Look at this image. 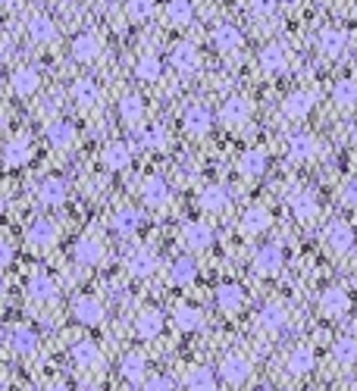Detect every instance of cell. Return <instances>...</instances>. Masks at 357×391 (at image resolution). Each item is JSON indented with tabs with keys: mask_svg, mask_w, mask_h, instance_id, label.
<instances>
[{
	"mask_svg": "<svg viewBox=\"0 0 357 391\" xmlns=\"http://www.w3.org/2000/svg\"><path fill=\"white\" fill-rule=\"evenodd\" d=\"M220 373H223L226 385H245L251 379V360L245 354H226L220 363Z\"/></svg>",
	"mask_w": 357,
	"mask_h": 391,
	"instance_id": "6da1fadb",
	"label": "cell"
},
{
	"mask_svg": "<svg viewBox=\"0 0 357 391\" xmlns=\"http://www.w3.org/2000/svg\"><path fill=\"white\" fill-rule=\"evenodd\" d=\"M288 210H292L295 219L301 222H311L316 213H320V204H316V194H311L307 188H295L292 194H288Z\"/></svg>",
	"mask_w": 357,
	"mask_h": 391,
	"instance_id": "7a4b0ae2",
	"label": "cell"
},
{
	"mask_svg": "<svg viewBox=\"0 0 357 391\" xmlns=\"http://www.w3.org/2000/svg\"><path fill=\"white\" fill-rule=\"evenodd\" d=\"M170 63H173V69L176 72H182V76H191V72L201 69V53H198V47L194 44L179 41L176 47H173V53H170Z\"/></svg>",
	"mask_w": 357,
	"mask_h": 391,
	"instance_id": "3957f363",
	"label": "cell"
},
{
	"mask_svg": "<svg viewBox=\"0 0 357 391\" xmlns=\"http://www.w3.org/2000/svg\"><path fill=\"white\" fill-rule=\"evenodd\" d=\"M348 307H351V298H348L345 288H326V291L320 294V313L329 316V320H339V316H345Z\"/></svg>",
	"mask_w": 357,
	"mask_h": 391,
	"instance_id": "277c9868",
	"label": "cell"
},
{
	"mask_svg": "<svg viewBox=\"0 0 357 391\" xmlns=\"http://www.w3.org/2000/svg\"><path fill=\"white\" fill-rule=\"evenodd\" d=\"M182 241H185L191 251H204V247L213 245V228L201 219H191V222H185V228H182Z\"/></svg>",
	"mask_w": 357,
	"mask_h": 391,
	"instance_id": "5b68a950",
	"label": "cell"
},
{
	"mask_svg": "<svg viewBox=\"0 0 357 391\" xmlns=\"http://www.w3.org/2000/svg\"><path fill=\"white\" fill-rule=\"evenodd\" d=\"M182 125H185V132H188V135L201 138V135H207V132H210L213 116H210V110H207V107L191 104V107L185 110V116H182Z\"/></svg>",
	"mask_w": 357,
	"mask_h": 391,
	"instance_id": "8992f818",
	"label": "cell"
},
{
	"mask_svg": "<svg viewBox=\"0 0 357 391\" xmlns=\"http://www.w3.org/2000/svg\"><path fill=\"white\" fill-rule=\"evenodd\" d=\"M10 88H13V94H19V97H32V94L41 88V72H38L35 66H22V69L13 72Z\"/></svg>",
	"mask_w": 357,
	"mask_h": 391,
	"instance_id": "52a82bcc",
	"label": "cell"
},
{
	"mask_svg": "<svg viewBox=\"0 0 357 391\" xmlns=\"http://www.w3.org/2000/svg\"><path fill=\"white\" fill-rule=\"evenodd\" d=\"M72 313H76L79 322H85V326H100L104 322V304H100L97 298H91V294H82V298L72 304Z\"/></svg>",
	"mask_w": 357,
	"mask_h": 391,
	"instance_id": "ba28073f",
	"label": "cell"
},
{
	"mask_svg": "<svg viewBox=\"0 0 357 391\" xmlns=\"http://www.w3.org/2000/svg\"><path fill=\"white\" fill-rule=\"evenodd\" d=\"M285 263V254H282L279 245H264L257 254H254V266H257L260 275H276Z\"/></svg>",
	"mask_w": 357,
	"mask_h": 391,
	"instance_id": "9c48e42d",
	"label": "cell"
},
{
	"mask_svg": "<svg viewBox=\"0 0 357 391\" xmlns=\"http://www.w3.org/2000/svg\"><path fill=\"white\" fill-rule=\"evenodd\" d=\"M100 50H104V41H100L97 35H91V32H82V35H76V41H72V57H76L79 63H94V60L100 57Z\"/></svg>",
	"mask_w": 357,
	"mask_h": 391,
	"instance_id": "30bf717a",
	"label": "cell"
},
{
	"mask_svg": "<svg viewBox=\"0 0 357 391\" xmlns=\"http://www.w3.org/2000/svg\"><path fill=\"white\" fill-rule=\"evenodd\" d=\"M260 69L269 72V76H282L288 69V50L282 44H267L260 50Z\"/></svg>",
	"mask_w": 357,
	"mask_h": 391,
	"instance_id": "8fae6325",
	"label": "cell"
},
{
	"mask_svg": "<svg viewBox=\"0 0 357 391\" xmlns=\"http://www.w3.org/2000/svg\"><path fill=\"white\" fill-rule=\"evenodd\" d=\"M316 153H320V144H316L314 135H292L288 138V157L295 160V163H307V160H314Z\"/></svg>",
	"mask_w": 357,
	"mask_h": 391,
	"instance_id": "7c38bea8",
	"label": "cell"
},
{
	"mask_svg": "<svg viewBox=\"0 0 357 391\" xmlns=\"http://www.w3.org/2000/svg\"><path fill=\"white\" fill-rule=\"evenodd\" d=\"M326 245L332 247L335 254L351 251V247H354V232H351V226H348V222H342V219L329 222V228H326Z\"/></svg>",
	"mask_w": 357,
	"mask_h": 391,
	"instance_id": "4fadbf2b",
	"label": "cell"
},
{
	"mask_svg": "<svg viewBox=\"0 0 357 391\" xmlns=\"http://www.w3.org/2000/svg\"><path fill=\"white\" fill-rule=\"evenodd\" d=\"M316 44H320L323 57H342L348 47V32L345 29H323L320 38H316Z\"/></svg>",
	"mask_w": 357,
	"mask_h": 391,
	"instance_id": "5bb4252c",
	"label": "cell"
},
{
	"mask_svg": "<svg viewBox=\"0 0 357 391\" xmlns=\"http://www.w3.org/2000/svg\"><path fill=\"white\" fill-rule=\"evenodd\" d=\"M251 116V104H248L245 97H238V94H235V97H229V100H223V107H220V119H223L226 125H241L245 123V119Z\"/></svg>",
	"mask_w": 357,
	"mask_h": 391,
	"instance_id": "9a60e30c",
	"label": "cell"
},
{
	"mask_svg": "<svg viewBox=\"0 0 357 391\" xmlns=\"http://www.w3.org/2000/svg\"><path fill=\"white\" fill-rule=\"evenodd\" d=\"M66 194H69V188H66V181L60 179V175H50V179H44L41 185H38V200H41L44 207L63 204Z\"/></svg>",
	"mask_w": 357,
	"mask_h": 391,
	"instance_id": "2e32d148",
	"label": "cell"
},
{
	"mask_svg": "<svg viewBox=\"0 0 357 391\" xmlns=\"http://www.w3.org/2000/svg\"><path fill=\"white\" fill-rule=\"evenodd\" d=\"M57 238H60V232H57V226H53L50 219L32 222V228H29V245H32V247L44 251V247H53V245H57Z\"/></svg>",
	"mask_w": 357,
	"mask_h": 391,
	"instance_id": "e0dca14e",
	"label": "cell"
},
{
	"mask_svg": "<svg viewBox=\"0 0 357 391\" xmlns=\"http://www.w3.org/2000/svg\"><path fill=\"white\" fill-rule=\"evenodd\" d=\"M141 198H144L147 207H163L170 200V185L160 175H151V179L141 181Z\"/></svg>",
	"mask_w": 357,
	"mask_h": 391,
	"instance_id": "ac0fdd59",
	"label": "cell"
},
{
	"mask_svg": "<svg viewBox=\"0 0 357 391\" xmlns=\"http://www.w3.org/2000/svg\"><path fill=\"white\" fill-rule=\"evenodd\" d=\"M6 341H10V348L22 357L35 354V348H38V335H35V329H29V326H13L10 332H6Z\"/></svg>",
	"mask_w": 357,
	"mask_h": 391,
	"instance_id": "d6986e66",
	"label": "cell"
},
{
	"mask_svg": "<svg viewBox=\"0 0 357 391\" xmlns=\"http://www.w3.org/2000/svg\"><path fill=\"white\" fill-rule=\"evenodd\" d=\"M129 163H132V147L126 144V141H113V144H107V151H104L107 170L123 172V170H129Z\"/></svg>",
	"mask_w": 357,
	"mask_h": 391,
	"instance_id": "ffe728a7",
	"label": "cell"
},
{
	"mask_svg": "<svg viewBox=\"0 0 357 391\" xmlns=\"http://www.w3.org/2000/svg\"><path fill=\"white\" fill-rule=\"evenodd\" d=\"M4 160H6V166H25L29 163L32 160V138L29 135H16V138L6 144Z\"/></svg>",
	"mask_w": 357,
	"mask_h": 391,
	"instance_id": "44dd1931",
	"label": "cell"
},
{
	"mask_svg": "<svg viewBox=\"0 0 357 391\" xmlns=\"http://www.w3.org/2000/svg\"><path fill=\"white\" fill-rule=\"evenodd\" d=\"M76 260L85 263V266H91V263H100L104 260V241L94 238V235H85V238L76 241Z\"/></svg>",
	"mask_w": 357,
	"mask_h": 391,
	"instance_id": "7402d4cb",
	"label": "cell"
},
{
	"mask_svg": "<svg viewBox=\"0 0 357 391\" xmlns=\"http://www.w3.org/2000/svg\"><path fill=\"white\" fill-rule=\"evenodd\" d=\"M198 204H201V210H207V213H223L229 207V191L223 185H207L204 191L198 194Z\"/></svg>",
	"mask_w": 357,
	"mask_h": 391,
	"instance_id": "603a6c76",
	"label": "cell"
},
{
	"mask_svg": "<svg viewBox=\"0 0 357 391\" xmlns=\"http://www.w3.org/2000/svg\"><path fill=\"white\" fill-rule=\"evenodd\" d=\"M210 41L213 47H217L220 53H232V50H238L241 47V32L235 29V25H217V29L210 32Z\"/></svg>",
	"mask_w": 357,
	"mask_h": 391,
	"instance_id": "cb8c5ba5",
	"label": "cell"
},
{
	"mask_svg": "<svg viewBox=\"0 0 357 391\" xmlns=\"http://www.w3.org/2000/svg\"><path fill=\"white\" fill-rule=\"evenodd\" d=\"M311 110H314V94H307V91H292L285 97V104H282V113L288 119H304Z\"/></svg>",
	"mask_w": 357,
	"mask_h": 391,
	"instance_id": "d4e9b609",
	"label": "cell"
},
{
	"mask_svg": "<svg viewBox=\"0 0 357 391\" xmlns=\"http://www.w3.org/2000/svg\"><path fill=\"white\" fill-rule=\"evenodd\" d=\"M76 138H79V132L69 119H57V123L47 125V141H50L53 147H72Z\"/></svg>",
	"mask_w": 357,
	"mask_h": 391,
	"instance_id": "484cf974",
	"label": "cell"
},
{
	"mask_svg": "<svg viewBox=\"0 0 357 391\" xmlns=\"http://www.w3.org/2000/svg\"><path fill=\"white\" fill-rule=\"evenodd\" d=\"M160 329H163V316H160L157 310H141L138 320H135V332H138V338H144V341L157 338Z\"/></svg>",
	"mask_w": 357,
	"mask_h": 391,
	"instance_id": "4316f807",
	"label": "cell"
},
{
	"mask_svg": "<svg viewBox=\"0 0 357 391\" xmlns=\"http://www.w3.org/2000/svg\"><path fill=\"white\" fill-rule=\"evenodd\" d=\"M314 363H316V357H314V348H307V345H301V348H295L292 354H288V360H285V369L292 376H307L314 369Z\"/></svg>",
	"mask_w": 357,
	"mask_h": 391,
	"instance_id": "83f0119b",
	"label": "cell"
},
{
	"mask_svg": "<svg viewBox=\"0 0 357 391\" xmlns=\"http://www.w3.org/2000/svg\"><path fill=\"white\" fill-rule=\"evenodd\" d=\"M173 322H176V329H182V332H198V329L204 326V313H201V307L182 304V307H176V313H173Z\"/></svg>",
	"mask_w": 357,
	"mask_h": 391,
	"instance_id": "f1b7e54d",
	"label": "cell"
},
{
	"mask_svg": "<svg viewBox=\"0 0 357 391\" xmlns=\"http://www.w3.org/2000/svg\"><path fill=\"white\" fill-rule=\"evenodd\" d=\"M72 100H76L79 107H85V110H91L100 100L97 82H94V78H79V82H72Z\"/></svg>",
	"mask_w": 357,
	"mask_h": 391,
	"instance_id": "f546056e",
	"label": "cell"
},
{
	"mask_svg": "<svg viewBox=\"0 0 357 391\" xmlns=\"http://www.w3.org/2000/svg\"><path fill=\"white\" fill-rule=\"evenodd\" d=\"M29 294L32 301H41V304H47V301H57V282L50 279V275L38 273L29 279Z\"/></svg>",
	"mask_w": 357,
	"mask_h": 391,
	"instance_id": "4dcf8cb0",
	"label": "cell"
},
{
	"mask_svg": "<svg viewBox=\"0 0 357 391\" xmlns=\"http://www.w3.org/2000/svg\"><path fill=\"white\" fill-rule=\"evenodd\" d=\"M69 354H72V363H76V366H82V369H94L100 363V350H97L94 341H76Z\"/></svg>",
	"mask_w": 357,
	"mask_h": 391,
	"instance_id": "1f68e13d",
	"label": "cell"
},
{
	"mask_svg": "<svg viewBox=\"0 0 357 391\" xmlns=\"http://www.w3.org/2000/svg\"><path fill=\"white\" fill-rule=\"evenodd\" d=\"M29 38L35 44H50L57 38V25H53L50 16H32L29 22Z\"/></svg>",
	"mask_w": 357,
	"mask_h": 391,
	"instance_id": "d6a6232c",
	"label": "cell"
},
{
	"mask_svg": "<svg viewBox=\"0 0 357 391\" xmlns=\"http://www.w3.org/2000/svg\"><path fill=\"white\" fill-rule=\"evenodd\" d=\"M269 222H273V217H269V210H264V207H254V210H248L245 217H241V232L245 235H260L269 228Z\"/></svg>",
	"mask_w": 357,
	"mask_h": 391,
	"instance_id": "836d02e7",
	"label": "cell"
},
{
	"mask_svg": "<svg viewBox=\"0 0 357 391\" xmlns=\"http://www.w3.org/2000/svg\"><path fill=\"white\" fill-rule=\"evenodd\" d=\"M154 269H157V254L147 251V247H141V251H135L129 257V273L138 275V279H144V275H154Z\"/></svg>",
	"mask_w": 357,
	"mask_h": 391,
	"instance_id": "e575fe53",
	"label": "cell"
},
{
	"mask_svg": "<svg viewBox=\"0 0 357 391\" xmlns=\"http://www.w3.org/2000/svg\"><path fill=\"white\" fill-rule=\"evenodd\" d=\"M217 304L223 313H238V310L245 307V291H241V285H223L217 291Z\"/></svg>",
	"mask_w": 357,
	"mask_h": 391,
	"instance_id": "d590c367",
	"label": "cell"
},
{
	"mask_svg": "<svg viewBox=\"0 0 357 391\" xmlns=\"http://www.w3.org/2000/svg\"><path fill=\"white\" fill-rule=\"evenodd\" d=\"M185 388L188 391H217V376L207 366H194L185 376Z\"/></svg>",
	"mask_w": 357,
	"mask_h": 391,
	"instance_id": "8d00e7d4",
	"label": "cell"
},
{
	"mask_svg": "<svg viewBox=\"0 0 357 391\" xmlns=\"http://www.w3.org/2000/svg\"><path fill=\"white\" fill-rule=\"evenodd\" d=\"M119 116H123L126 125H138L141 119H144V100H141L138 94H126V97L119 100Z\"/></svg>",
	"mask_w": 357,
	"mask_h": 391,
	"instance_id": "74e56055",
	"label": "cell"
},
{
	"mask_svg": "<svg viewBox=\"0 0 357 391\" xmlns=\"http://www.w3.org/2000/svg\"><path fill=\"white\" fill-rule=\"evenodd\" d=\"M260 326L267 329V332H279V329H285V320H288V310L282 304H264L260 310Z\"/></svg>",
	"mask_w": 357,
	"mask_h": 391,
	"instance_id": "f35d334b",
	"label": "cell"
},
{
	"mask_svg": "<svg viewBox=\"0 0 357 391\" xmlns=\"http://www.w3.org/2000/svg\"><path fill=\"white\" fill-rule=\"evenodd\" d=\"M144 373H147V357L141 350H132V354L123 357V376L129 382H144Z\"/></svg>",
	"mask_w": 357,
	"mask_h": 391,
	"instance_id": "ab89813d",
	"label": "cell"
},
{
	"mask_svg": "<svg viewBox=\"0 0 357 391\" xmlns=\"http://www.w3.org/2000/svg\"><path fill=\"white\" fill-rule=\"evenodd\" d=\"M194 275H198V263H194L191 257H179V260L170 266L173 285H191Z\"/></svg>",
	"mask_w": 357,
	"mask_h": 391,
	"instance_id": "60d3db41",
	"label": "cell"
},
{
	"mask_svg": "<svg viewBox=\"0 0 357 391\" xmlns=\"http://www.w3.org/2000/svg\"><path fill=\"white\" fill-rule=\"evenodd\" d=\"M160 72H163V63H160V57H154V53H144V57H138V63H135V76H138L141 82H157Z\"/></svg>",
	"mask_w": 357,
	"mask_h": 391,
	"instance_id": "b9f144b4",
	"label": "cell"
},
{
	"mask_svg": "<svg viewBox=\"0 0 357 391\" xmlns=\"http://www.w3.org/2000/svg\"><path fill=\"white\" fill-rule=\"evenodd\" d=\"M238 170H241V175H260L267 170V153L264 151H245L241 153V160H238Z\"/></svg>",
	"mask_w": 357,
	"mask_h": 391,
	"instance_id": "7bdbcfd3",
	"label": "cell"
},
{
	"mask_svg": "<svg viewBox=\"0 0 357 391\" xmlns=\"http://www.w3.org/2000/svg\"><path fill=\"white\" fill-rule=\"evenodd\" d=\"M191 16H194V10L188 0H170V4H166V22L170 25H188Z\"/></svg>",
	"mask_w": 357,
	"mask_h": 391,
	"instance_id": "ee69618b",
	"label": "cell"
},
{
	"mask_svg": "<svg viewBox=\"0 0 357 391\" xmlns=\"http://www.w3.org/2000/svg\"><path fill=\"white\" fill-rule=\"evenodd\" d=\"M332 357L342 366H354L357 363V338H339L332 345Z\"/></svg>",
	"mask_w": 357,
	"mask_h": 391,
	"instance_id": "f6af8a7d",
	"label": "cell"
},
{
	"mask_svg": "<svg viewBox=\"0 0 357 391\" xmlns=\"http://www.w3.org/2000/svg\"><path fill=\"white\" fill-rule=\"evenodd\" d=\"M332 97L339 107L351 110V107H357V85L351 78H342V82H335V88H332Z\"/></svg>",
	"mask_w": 357,
	"mask_h": 391,
	"instance_id": "bcb514c9",
	"label": "cell"
},
{
	"mask_svg": "<svg viewBox=\"0 0 357 391\" xmlns=\"http://www.w3.org/2000/svg\"><path fill=\"white\" fill-rule=\"evenodd\" d=\"M141 144H144L147 151H163V147L170 144V132H166L163 125H151V129L141 132Z\"/></svg>",
	"mask_w": 357,
	"mask_h": 391,
	"instance_id": "7dc6e473",
	"label": "cell"
},
{
	"mask_svg": "<svg viewBox=\"0 0 357 391\" xmlns=\"http://www.w3.org/2000/svg\"><path fill=\"white\" fill-rule=\"evenodd\" d=\"M138 226H141V217L135 210H129V207H126V210H116V217H113V228H116L119 235H132Z\"/></svg>",
	"mask_w": 357,
	"mask_h": 391,
	"instance_id": "c3c4849f",
	"label": "cell"
},
{
	"mask_svg": "<svg viewBox=\"0 0 357 391\" xmlns=\"http://www.w3.org/2000/svg\"><path fill=\"white\" fill-rule=\"evenodd\" d=\"M154 6H157V0H129L126 10H129L132 22H147V19L154 16Z\"/></svg>",
	"mask_w": 357,
	"mask_h": 391,
	"instance_id": "681fc988",
	"label": "cell"
},
{
	"mask_svg": "<svg viewBox=\"0 0 357 391\" xmlns=\"http://www.w3.org/2000/svg\"><path fill=\"white\" fill-rule=\"evenodd\" d=\"M248 6H251L254 16L269 19V16H276V10H279V0H251Z\"/></svg>",
	"mask_w": 357,
	"mask_h": 391,
	"instance_id": "f907efd6",
	"label": "cell"
},
{
	"mask_svg": "<svg viewBox=\"0 0 357 391\" xmlns=\"http://www.w3.org/2000/svg\"><path fill=\"white\" fill-rule=\"evenodd\" d=\"M144 391H173V382L166 379V376H151V379L144 382Z\"/></svg>",
	"mask_w": 357,
	"mask_h": 391,
	"instance_id": "816d5d0a",
	"label": "cell"
},
{
	"mask_svg": "<svg viewBox=\"0 0 357 391\" xmlns=\"http://www.w3.org/2000/svg\"><path fill=\"white\" fill-rule=\"evenodd\" d=\"M342 198H345L348 207H357V179L348 181V185H345V194H342Z\"/></svg>",
	"mask_w": 357,
	"mask_h": 391,
	"instance_id": "f5cc1de1",
	"label": "cell"
},
{
	"mask_svg": "<svg viewBox=\"0 0 357 391\" xmlns=\"http://www.w3.org/2000/svg\"><path fill=\"white\" fill-rule=\"evenodd\" d=\"M10 260H13V245L4 241V245H0V266H10Z\"/></svg>",
	"mask_w": 357,
	"mask_h": 391,
	"instance_id": "db71d44e",
	"label": "cell"
},
{
	"mask_svg": "<svg viewBox=\"0 0 357 391\" xmlns=\"http://www.w3.org/2000/svg\"><path fill=\"white\" fill-rule=\"evenodd\" d=\"M50 391H72V388H69V385H53Z\"/></svg>",
	"mask_w": 357,
	"mask_h": 391,
	"instance_id": "11a10c76",
	"label": "cell"
},
{
	"mask_svg": "<svg viewBox=\"0 0 357 391\" xmlns=\"http://www.w3.org/2000/svg\"><path fill=\"white\" fill-rule=\"evenodd\" d=\"M351 144L357 147V125H354V129H351Z\"/></svg>",
	"mask_w": 357,
	"mask_h": 391,
	"instance_id": "9f6ffc18",
	"label": "cell"
},
{
	"mask_svg": "<svg viewBox=\"0 0 357 391\" xmlns=\"http://www.w3.org/2000/svg\"><path fill=\"white\" fill-rule=\"evenodd\" d=\"M351 391H357V382H354V388H351Z\"/></svg>",
	"mask_w": 357,
	"mask_h": 391,
	"instance_id": "6f0895ef",
	"label": "cell"
},
{
	"mask_svg": "<svg viewBox=\"0 0 357 391\" xmlns=\"http://www.w3.org/2000/svg\"><path fill=\"white\" fill-rule=\"evenodd\" d=\"M354 332H357V322H354Z\"/></svg>",
	"mask_w": 357,
	"mask_h": 391,
	"instance_id": "680465c9",
	"label": "cell"
},
{
	"mask_svg": "<svg viewBox=\"0 0 357 391\" xmlns=\"http://www.w3.org/2000/svg\"><path fill=\"white\" fill-rule=\"evenodd\" d=\"M354 16H357V10H354Z\"/></svg>",
	"mask_w": 357,
	"mask_h": 391,
	"instance_id": "91938a15",
	"label": "cell"
}]
</instances>
